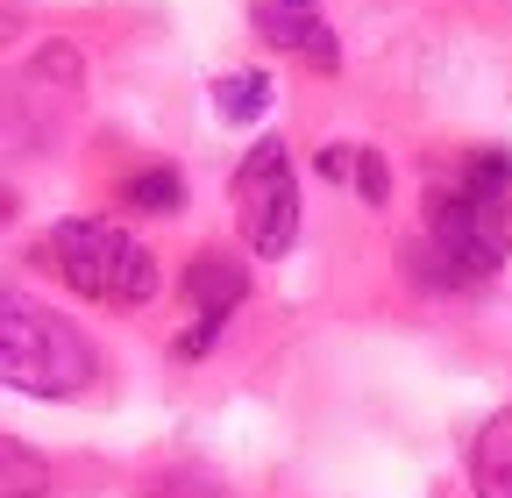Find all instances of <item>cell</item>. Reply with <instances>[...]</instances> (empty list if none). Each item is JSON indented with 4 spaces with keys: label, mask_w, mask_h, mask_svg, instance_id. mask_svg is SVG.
I'll list each match as a JSON object with an SVG mask.
<instances>
[{
    "label": "cell",
    "mask_w": 512,
    "mask_h": 498,
    "mask_svg": "<svg viewBox=\"0 0 512 498\" xmlns=\"http://www.w3.org/2000/svg\"><path fill=\"white\" fill-rule=\"evenodd\" d=\"M512 214V164L498 150L470 157L456 185H434L427 193V278L434 285H477L505 264V228Z\"/></svg>",
    "instance_id": "cell-1"
},
{
    "label": "cell",
    "mask_w": 512,
    "mask_h": 498,
    "mask_svg": "<svg viewBox=\"0 0 512 498\" xmlns=\"http://www.w3.org/2000/svg\"><path fill=\"white\" fill-rule=\"evenodd\" d=\"M93 342L50 314V306L22 299V292H0V385H15L29 399H72L93 385Z\"/></svg>",
    "instance_id": "cell-2"
},
{
    "label": "cell",
    "mask_w": 512,
    "mask_h": 498,
    "mask_svg": "<svg viewBox=\"0 0 512 498\" xmlns=\"http://www.w3.org/2000/svg\"><path fill=\"white\" fill-rule=\"evenodd\" d=\"M36 264H50L72 292L100 306H143L157 292V257L114 221H57L36 249Z\"/></svg>",
    "instance_id": "cell-3"
},
{
    "label": "cell",
    "mask_w": 512,
    "mask_h": 498,
    "mask_svg": "<svg viewBox=\"0 0 512 498\" xmlns=\"http://www.w3.org/2000/svg\"><path fill=\"white\" fill-rule=\"evenodd\" d=\"M235 221L256 257H285L299 235V178H292V150L278 136H264L242 164H235Z\"/></svg>",
    "instance_id": "cell-4"
},
{
    "label": "cell",
    "mask_w": 512,
    "mask_h": 498,
    "mask_svg": "<svg viewBox=\"0 0 512 498\" xmlns=\"http://www.w3.org/2000/svg\"><path fill=\"white\" fill-rule=\"evenodd\" d=\"M256 29H264V43H271V50L306 57L313 72H335V65H342L335 29L320 22V8H313V0H256Z\"/></svg>",
    "instance_id": "cell-5"
},
{
    "label": "cell",
    "mask_w": 512,
    "mask_h": 498,
    "mask_svg": "<svg viewBox=\"0 0 512 498\" xmlns=\"http://www.w3.org/2000/svg\"><path fill=\"white\" fill-rule=\"evenodd\" d=\"M242 292H249V271L228 257V249H200V257H192V271H185V299L200 306V321H207V328H221V321L235 314Z\"/></svg>",
    "instance_id": "cell-6"
},
{
    "label": "cell",
    "mask_w": 512,
    "mask_h": 498,
    "mask_svg": "<svg viewBox=\"0 0 512 498\" xmlns=\"http://www.w3.org/2000/svg\"><path fill=\"white\" fill-rule=\"evenodd\" d=\"M470 484H477V498H512V406L477 427V442H470Z\"/></svg>",
    "instance_id": "cell-7"
},
{
    "label": "cell",
    "mask_w": 512,
    "mask_h": 498,
    "mask_svg": "<svg viewBox=\"0 0 512 498\" xmlns=\"http://www.w3.org/2000/svg\"><path fill=\"white\" fill-rule=\"evenodd\" d=\"M121 207H136V214H178L185 207V178L171 164L136 171V178H121Z\"/></svg>",
    "instance_id": "cell-8"
},
{
    "label": "cell",
    "mask_w": 512,
    "mask_h": 498,
    "mask_svg": "<svg viewBox=\"0 0 512 498\" xmlns=\"http://www.w3.org/2000/svg\"><path fill=\"white\" fill-rule=\"evenodd\" d=\"M43 491H50V463L22 449L15 434H0V498H43Z\"/></svg>",
    "instance_id": "cell-9"
},
{
    "label": "cell",
    "mask_w": 512,
    "mask_h": 498,
    "mask_svg": "<svg viewBox=\"0 0 512 498\" xmlns=\"http://www.w3.org/2000/svg\"><path fill=\"white\" fill-rule=\"evenodd\" d=\"M214 107H221V121H256L271 107V79L264 72H235V79L214 86Z\"/></svg>",
    "instance_id": "cell-10"
},
{
    "label": "cell",
    "mask_w": 512,
    "mask_h": 498,
    "mask_svg": "<svg viewBox=\"0 0 512 498\" xmlns=\"http://www.w3.org/2000/svg\"><path fill=\"white\" fill-rule=\"evenodd\" d=\"M356 193L370 200V207H384V185H392V178H384V164H377V150H356Z\"/></svg>",
    "instance_id": "cell-11"
},
{
    "label": "cell",
    "mask_w": 512,
    "mask_h": 498,
    "mask_svg": "<svg viewBox=\"0 0 512 498\" xmlns=\"http://www.w3.org/2000/svg\"><path fill=\"white\" fill-rule=\"evenodd\" d=\"M356 171V143H335V150H320V178H349Z\"/></svg>",
    "instance_id": "cell-12"
},
{
    "label": "cell",
    "mask_w": 512,
    "mask_h": 498,
    "mask_svg": "<svg viewBox=\"0 0 512 498\" xmlns=\"http://www.w3.org/2000/svg\"><path fill=\"white\" fill-rule=\"evenodd\" d=\"M22 36V8H8V0H0V43H15Z\"/></svg>",
    "instance_id": "cell-13"
},
{
    "label": "cell",
    "mask_w": 512,
    "mask_h": 498,
    "mask_svg": "<svg viewBox=\"0 0 512 498\" xmlns=\"http://www.w3.org/2000/svg\"><path fill=\"white\" fill-rule=\"evenodd\" d=\"M157 498H207V484H157Z\"/></svg>",
    "instance_id": "cell-14"
}]
</instances>
